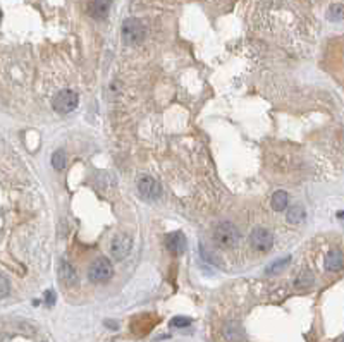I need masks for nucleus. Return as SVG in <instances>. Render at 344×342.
<instances>
[{
  "label": "nucleus",
  "instance_id": "obj_1",
  "mask_svg": "<svg viewBox=\"0 0 344 342\" xmlns=\"http://www.w3.org/2000/svg\"><path fill=\"white\" fill-rule=\"evenodd\" d=\"M213 241L220 248H233L239 241V232L233 222H220L213 231Z\"/></svg>",
  "mask_w": 344,
  "mask_h": 342
},
{
  "label": "nucleus",
  "instance_id": "obj_2",
  "mask_svg": "<svg viewBox=\"0 0 344 342\" xmlns=\"http://www.w3.org/2000/svg\"><path fill=\"white\" fill-rule=\"evenodd\" d=\"M123 38L126 43H129V45H136V43H140V41H143L145 38V26H143V23H141L140 19H136V18H129V19H126L124 23H123Z\"/></svg>",
  "mask_w": 344,
  "mask_h": 342
},
{
  "label": "nucleus",
  "instance_id": "obj_3",
  "mask_svg": "<svg viewBox=\"0 0 344 342\" xmlns=\"http://www.w3.org/2000/svg\"><path fill=\"white\" fill-rule=\"evenodd\" d=\"M112 273H114V268H112V263L107 258H96L93 263L90 265V268H88V279L95 284L108 281L112 277Z\"/></svg>",
  "mask_w": 344,
  "mask_h": 342
},
{
  "label": "nucleus",
  "instance_id": "obj_4",
  "mask_svg": "<svg viewBox=\"0 0 344 342\" xmlns=\"http://www.w3.org/2000/svg\"><path fill=\"white\" fill-rule=\"evenodd\" d=\"M78 93L73 90H64V91H59L53 98L52 105L53 108L59 112V114H69L73 112L74 108L78 107Z\"/></svg>",
  "mask_w": 344,
  "mask_h": 342
},
{
  "label": "nucleus",
  "instance_id": "obj_5",
  "mask_svg": "<svg viewBox=\"0 0 344 342\" xmlns=\"http://www.w3.org/2000/svg\"><path fill=\"white\" fill-rule=\"evenodd\" d=\"M136 187H138V193L141 194V198L148 199V201H155V199H158L162 194L160 184H158V182L150 176H143V177L138 179Z\"/></svg>",
  "mask_w": 344,
  "mask_h": 342
},
{
  "label": "nucleus",
  "instance_id": "obj_6",
  "mask_svg": "<svg viewBox=\"0 0 344 342\" xmlns=\"http://www.w3.org/2000/svg\"><path fill=\"white\" fill-rule=\"evenodd\" d=\"M250 243L255 249H257V251L265 253V251H268V249H272V246H274V236H272V232L268 231V229L257 227V229L251 231Z\"/></svg>",
  "mask_w": 344,
  "mask_h": 342
},
{
  "label": "nucleus",
  "instance_id": "obj_7",
  "mask_svg": "<svg viewBox=\"0 0 344 342\" xmlns=\"http://www.w3.org/2000/svg\"><path fill=\"white\" fill-rule=\"evenodd\" d=\"M131 246H133L131 237L126 234H119V236H116L110 243V254L116 258V260H124V258L129 254V251H131Z\"/></svg>",
  "mask_w": 344,
  "mask_h": 342
},
{
  "label": "nucleus",
  "instance_id": "obj_8",
  "mask_svg": "<svg viewBox=\"0 0 344 342\" xmlns=\"http://www.w3.org/2000/svg\"><path fill=\"white\" fill-rule=\"evenodd\" d=\"M59 277H61V281L69 287H73L78 284V273L69 261H61V265H59Z\"/></svg>",
  "mask_w": 344,
  "mask_h": 342
},
{
  "label": "nucleus",
  "instance_id": "obj_9",
  "mask_svg": "<svg viewBox=\"0 0 344 342\" xmlns=\"http://www.w3.org/2000/svg\"><path fill=\"white\" fill-rule=\"evenodd\" d=\"M165 246L172 254H181L184 248H186V239H184L181 232H172V234L167 236Z\"/></svg>",
  "mask_w": 344,
  "mask_h": 342
},
{
  "label": "nucleus",
  "instance_id": "obj_10",
  "mask_svg": "<svg viewBox=\"0 0 344 342\" xmlns=\"http://www.w3.org/2000/svg\"><path fill=\"white\" fill-rule=\"evenodd\" d=\"M112 0H91L90 4V14L95 19H103L107 18L108 11H110Z\"/></svg>",
  "mask_w": 344,
  "mask_h": 342
},
{
  "label": "nucleus",
  "instance_id": "obj_11",
  "mask_svg": "<svg viewBox=\"0 0 344 342\" xmlns=\"http://www.w3.org/2000/svg\"><path fill=\"white\" fill-rule=\"evenodd\" d=\"M289 203V196L286 191H275L274 194H272V199H270V205L274 208L275 212H282L286 210Z\"/></svg>",
  "mask_w": 344,
  "mask_h": 342
},
{
  "label": "nucleus",
  "instance_id": "obj_12",
  "mask_svg": "<svg viewBox=\"0 0 344 342\" xmlns=\"http://www.w3.org/2000/svg\"><path fill=\"white\" fill-rule=\"evenodd\" d=\"M325 268L330 272H337L342 268V254L339 251H330L325 258Z\"/></svg>",
  "mask_w": 344,
  "mask_h": 342
},
{
  "label": "nucleus",
  "instance_id": "obj_13",
  "mask_svg": "<svg viewBox=\"0 0 344 342\" xmlns=\"http://www.w3.org/2000/svg\"><path fill=\"white\" fill-rule=\"evenodd\" d=\"M224 335L227 337L229 340H239L243 337V330L241 325L236 322H231L224 327Z\"/></svg>",
  "mask_w": 344,
  "mask_h": 342
},
{
  "label": "nucleus",
  "instance_id": "obj_14",
  "mask_svg": "<svg viewBox=\"0 0 344 342\" xmlns=\"http://www.w3.org/2000/svg\"><path fill=\"white\" fill-rule=\"evenodd\" d=\"M305 208L303 207H300V205H295V207H291L288 210V222H291V224H300V222H303L305 220Z\"/></svg>",
  "mask_w": 344,
  "mask_h": 342
},
{
  "label": "nucleus",
  "instance_id": "obj_15",
  "mask_svg": "<svg viewBox=\"0 0 344 342\" xmlns=\"http://www.w3.org/2000/svg\"><path fill=\"white\" fill-rule=\"evenodd\" d=\"M67 164V157H66V152L64 150H57L55 153L52 155V167L55 170H62Z\"/></svg>",
  "mask_w": 344,
  "mask_h": 342
},
{
  "label": "nucleus",
  "instance_id": "obj_16",
  "mask_svg": "<svg viewBox=\"0 0 344 342\" xmlns=\"http://www.w3.org/2000/svg\"><path fill=\"white\" fill-rule=\"evenodd\" d=\"M288 263H289V256L280 258V260L274 261V263H270V265L267 266V273H277V272H280V270H282Z\"/></svg>",
  "mask_w": 344,
  "mask_h": 342
},
{
  "label": "nucleus",
  "instance_id": "obj_17",
  "mask_svg": "<svg viewBox=\"0 0 344 342\" xmlns=\"http://www.w3.org/2000/svg\"><path fill=\"white\" fill-rule=\"evenodd\" d=\"M310 284H313V275L310 272H303L300 277L296 279V286L298 287H306V286H310Z\"/></svg>",
  "mask_w": 344,
  "mask_h": 342
},
{
  "label": "nucleus",
  "instance_id": "obj_18",
  "mask_svg": "<svg viewBox=\"0 0 344 342\" xmlns=\"http://www.w3.org/2000/svg\"><path fill=\"white\" fill-rule=\"evenodd\" d=\"M9 291H11L9 281H7L6 275L0 273V299H4L6 296H9Z\"/></svg>",
  "mask_w": 344,
  "mask_h": 342
},
{
  "label": "nucleus",
  "instance_id": "obj_19",
  "mask_svg": "<svg viewBox=\"0 0 344 342\" xmlns=\"http://www.w3.org/2000/svg\"><path fill=\"white\" fill-rule=\"evenodd\" d=\"M342 18V9L339 6H334V7H330V11H329V19H332V21H339Z\"/></svg>",
  "mask_w": 344,
  "mask_h": 342
},
{
  "label": "nucleus",
  "instance_id": "obj_20",
  "mask_svg": "<svg viewBox=\"0 0 344 342\" xmlns=\"http://www.w3.org/2000/svg\"><path fill=\"white\" fill-rule=\"evenodd\" d=\"M174 327H179V328H183V327H188V325L191 323V320L190 318H184V316H176L174 320L170 322Z\"/></svg>",
  "mask_w": 344,
  "mask_h": 342
},
{
  "label": "nucleus",
  "instance_id": "obj_21",
  "mask_svg": "<svg viewBox=\"0 0 344 342\" xmlns=\"http://www.w3.org/2000/svg\"><path fill=\"white\" fill-rule=\"evenodd\" d=\"M45 298H47V304H53V303H55V294H53L52 291H47Z\"/></svg>",
  "mask_w": 344,
  "mask_h": 342
},
{
  "label": "nucleus",
  "instance_id": "obj_22",
  "mask_svg": "<svg viewBox=\"0 0 344 342\" xmlns=\"http://www.w3.org/2000/svg\"><path fill=\"white\" fill-rule=\"evenodd\" d=\"M341 342H344V339H342V340H341Z\"/></svg>",
  "mask_w": 344,
  "mask_h": 342
}]
</instances>
